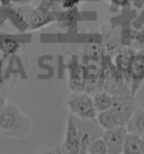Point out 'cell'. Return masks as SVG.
I'll return each instance as SVG.
<instances>
[{"label": "cell", "mask_w": 144, "mask_h": 154, "mask_svg": "<svg viewBox=\"0 0 144 154\" xmlns=\"http://www.w3.org/2000/svg\"><path fill=\"white\" fill-rule=\"evenodd\" d=\"M96 119L98 120V123H99V125L102 127L104 131L111 129V128H115V127L121 126L117 116L115 115V112L111 110V109L102 111V112H98Z\"/></svg>", "instance_id": "cell-12"}, {"label": "cell", "mask_w": 144, "mask_h": 154, "mask_svg": "<svg viewBox=\"0 0 144 154\" xmlns=\"http://www.w3.org/2000/svg\"><path fill=\"white\" fill-rule=\"evenodd\" d=\"M38 154H63L62 146L56 143H50L47 145L43 146Z\"/></svg>", "instance_id": "cell-17"}, {"label": "cell", "mask_w": 144, "mask_h": 154, "mask_svg": "<svg viewBox=\"0 0 144 154\" xmlns=\"http://www.w3.org/2000/svg\"><path fill=\"white\" fill-rule=\"evenodd\" d=\"M122 154H143L142 137L128 133L126 140H125V144H124L123 153Z\"/></svg>", "instance_id": "cell-14"}, {"label": "cell", "mask_w": 144, "mask_h": 154, "mask_svg": "<svg viewBox=\"0 0 144 154\" xmlns=\"http://www.w3.org/2000/svg\"><path fill=\"white\" fill-rule=\"evenodd\" d=\"M102 45L98 42H90L86 45L85 47V54L88 57H93V59H100L102 54Z\"/></svg>", "instance_id": "cell-15"}, {"label": "cell", "mask_w": 144, "mask_h": 154, "mask_svg": "<svg viewBox=\"0 0 144 154\" xmlns=\"http://www.w3.org/2000/svg\"><path fill=\"white\" fill-rule=\"evenodd\" d=\"M128 78L131 92L134 96L144 81V51L133 54L128 65Z\"/></svg>", "instance_id": "cell-5"}, {"label": "cell", "mask_w": 144, "mask_h": 154, "mask_svg": "<svg viewBox=\"0 0 144 154\" xmlns=\"http://www.w3.org/2000/svg\"><path fill=\"white\" fill-rule=\"evenodd\" d=\"M6 106H7V99L5 98V97H2V96H0V115L5 110Z\"/></svg>", "instance_id": "cell-19"}, {"label": "cell", "mask_w": 144, "mask_h": 154, "mask_svg": "<svg viewBox=\"0 0 144 154\" xmlns=\"http://www.w3.org/2000/svg\"><path fill=\"white\" fill-rule=\"evenodd\" d=\"M0 4L6 6V7H8L9 5L11 4V0H0Z\"/></svg>", "instance_id": "cell-23"}, {"label": "cell", "mask_w": 144, "mask_h": 154, "mask_svg": "<svg viewBox=\"0 0 144 154\" xmlns=\"http://www.w3.org/2000/svg\"><path fill=\"white\" fill-rule=\"evenodd\" d=\"M110 109L117 116L121 126L126 127L127 123L135 112L136 100L132 94H123V96H113V105Z\"/></svg>", "instance_id": "cell-4"}, {"label": "cell", "mask_w": 144, "mask_h": 154, "mask_svg": "<svg viewBox=\"0 0 144 154\" xmlns=\"http://www.w3.org/2000/svg\"><path fill=\"white\" fill-rule=\"evenodd\" d=\"M88 154H107V145L102 137L96 140L89 146Z\"/></svg>", "instance_id": "cell-16"}, {"label": "cell", "mask_w": 144, "mask_h": 154, "mask_svg": "<svg viewBox=\"0 0 144 154\" xmlns=\"http://www.w3.org/2000/svg\"><path fill=\"white\" fill-rule=\"evenodd\" d=\"M5 54L0 51V73H1V70H2V66H4V61H5Z\"/></svg>", "instance_id": "cell-21"}, {"label": "cell", "mask_w": 144, "mask_h": 154, "mask_svg": "<svg viewBox=\"0 0 144 154\" xmlns=\"http://www.w3.org/2000/svg\"><path fill=\"white\" fill-rule=\"evenodd\" d=\"M23 48L21 41L15 37L13 35L0 33V51L5 55H15Z\"/></svg>", "instance_id": "cell-9"}, {"label": "cell", "mask_w": 144, "mask_h": 154, "mask_svg": "<svg viewBox=\"0 0 144 154\" xmlns=\"http://www.w3.org/2000/svg\"><path fill=\"white\" fill-rule=\"evenodd\" d=\"M142 137V149H143V154H144V136H141Z\"/></svg>", "instance_id": "cell-25"}, {"label": "cell", "mask_w": 144, "mask_h": 154, "mask_svg": "<svg viewBox=\"0 0 144 154\" xmlns=\"http://www.w3.org/2000/svg\"><path fill=\"white\" fill-rule=\"evenodd\" d=\"M113 4L117 5V6H126L127 4H128V0H110Z\"/></svg>", "instance_id": "cell-20"}, {"label": "cell", "mask_w": 144, "mask_h": 154, "mask_svg": "<svg viewBox=\"0 0 144 154\" xmlns=\"http://www.w3.org/2000/svg\"><path fill=\"white\" fill-rule=\"evenodd\" d=\"M4 86H5V79H4V77H2V74L0 73V91L4 88Z\"/></svg>", "instance_id": "cell-22"}, {"label": "cell", "mask_w": 144, "mask_h": 154, "mask_svg": "<svg viewBox=\"0 0 144 154\" xmlns=\"http://www.w3.org/2000/svg\"><path fill=\"white\" fill-rule=\"evenodd\" d=\"M92 97V101L95 105V108L98 112L108 110L110 109L111 105H113V96L107 92L105 90H102L97 94H95L91 96Z\"/></svg>", "instance_id": "cell-13"}, {"label": "cell", "mask_w": 144, "mask_h": 154, "mask_svg": "<svg viewBox=\"0 0 144 154\" xmlns=\"http://www.w3.org/2000/svg\"><path fill=\"white\" fill-rule=\"evenodd\" d=\"M128 132L125 126L104 131L102 138L107 145V154H122Z\"/></svg>", "instance_id": "cell-6"}, {"label": "cell", "mask_w": 144, "mask_h": 154, "mask_svg": "<svg viewBox=\"0 0 144 154\" xmlns=\"http://www.w3.org/2000/svg\"><path fill=\"white\" fill-rule=\"evenodd\" d=\"M30 119L20 109L13 103H7L0 115V133L9 137L25 138L30 135Z\"/></svg>", "instance_id": "cell-1"}, {"label": "cell", "mask_w": 144, "mask_h": 154, "mask_svg": "<svg viewBox=\"0 0 144 154\" xmlns=\"http://www.w3.org/2000/svg\"><path fill=\"white\" fill-rule=\"evenodd\" d=\"M74 120H76L79 136H80V154H88L89 146L96 140L102 137L104 129L99 125L96 118L95 119H82V118H78L74 116Z\"/></svg>", "instance_id": "cell-3"}, {"label": "cell", "mask_w": 144, "mask_h": 154, "mask_svg": "<svg viewBox=\"0 0 144 154\" xmlns=\"http://www.w3.org/2000/svg\"><path fill=\"white\" fill-rule=\"evenodd\" d=\"M28 0H11V2H16V4H26Z\"/></svg>", "instance_id": "cell-24"}, {"label": "cell", "mask_w": 144, "mask_h": 154, "mask_svg": "<svg viewBox=\"0 0 144 154\" xmlns=\"http://www.w3.org/2000/svg\"><path fill=\"white\" fill-rule=\"evenodd\" d=\"M24 16H25V19L27 22V25L33 29L43 27L49 23L47 14L41 9H32L26 14H24Z\"/></svg>", "instance_id": "cell-10"}, {"label": "cell", "mask_w": 144, "mask_h": 154, "mask_svg": "<svg viewBox=\"0 0 144 154\" xmlns=\"http://www.w3.org/2000/svg\"><path fill=\"white\" fill-rule=\"evenodd\" d=\"M126 129L130 134L144 136V109H136L130 122L127 123Z\"/></svg>", "instance_id": "cell-11"}, {"label": "cell", "mask_w": 144, "mask_h": 154, "mask_svg": "<svg viewBox=\"0 0 144 154\" xmlns=\"http://www.w3.org/2000/svg\"><path fill=\"white\" fill-rule=\"evenodd\" d=\"M61 146H62L63 154H80V136H79L78 127L74 120V116L72 114H70L68 117L65 136H64V141Z\"/></svg>", "instance_id": "cell-7"}, {"label": "cell", "mask_w": 144, "mask_h": 154, "mask_svg": "<svg viewBox=\"0 0 144 154\" xmlns=\"http://www.w3.org/2000/svg\"><path fill=\"white\" fill-rule=\"evenodd\" d=\"M69 86L73 92H85V72L82 63L73 62L70 66Z\"/></svg>", "instance_id": "cell-8"}, {"label": "cell", "mask_w": 144, "mask_h": 154, "mask_svg": "<svg viewBox=\"0 0 144 154\" xmlns=\"http://www.w3.org/2000/svg\"><path fill=\"white\" fill-rule=\"evenodd\" d=\"M79 0H62V6L64 8H72Z\"/></svg>", "instance_id": "cell-18"}, {"label": "cell", "mask_w": 144, "mask_h": 154, "mask_svg": "<svg viewBox=\"0 0 144 154\" xmlns=\"http://www.w3.org/2000/svg\"><path fill=\"white\" fill-rule=\"evenodd\" d=\"M67 107L70 114L82 119H95L98 111L95 108L92 97L87 92H72L67 99Z\"/></svg>", "instance_id": "cell-2"}]
</instances>
